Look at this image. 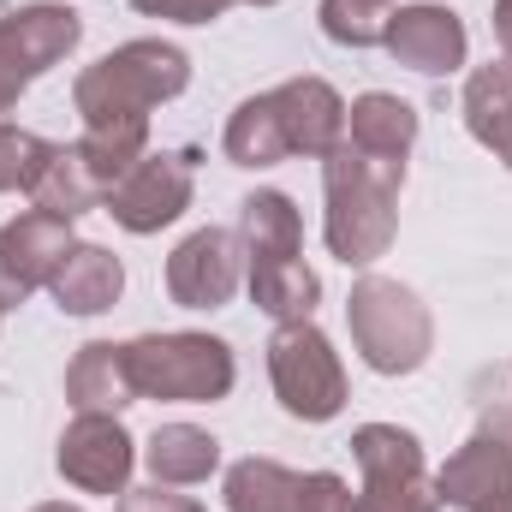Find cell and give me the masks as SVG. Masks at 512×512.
<instances>
[{"mask_svg": "<svg viewBox=\"0 0 512 512\" xmlns=\"http://www.w3.org/2000/svg\"><path fill=\"white\" fill-rule=\"evenodd\" d=\"M185 84H191V54L173 42H155V36L126 42V48H114L78 72L72 102L84 120V149L114 173V185L126 179L131 161H143L149 114L161 102H173Z\"/></svg>", "mask_w": 512, "mask_h": 512, "instance_id": "1", "label": "cell"}, {"mask_svg": "<svg viewBox=\"0 0 512 512\" xmlns=\"http://www.w3.org/2000/svg\"><path fill=\"white\" fill-rule=\"evenodd\" d=\"M399 185L405 173L382 167L370 155H358L352 143H340L334 155H322V191H328V251L346 268H370L376 256H387L393 233H399Z\"/></svg>", "mask_w": 512, "mask_h": 512, "instance_id": "2", "label": "cell"}, {"mask_svg": "<svg viewBox=\"0 0 512 512\" xmlns=\"http://www.w3.org/2000/svg\"><path fill=\"white\" fill-rule=\"evenodd\" d=\"M346 328H352V346L358 358L376 370V376H411L429 364V346H435V322L423 310V298L399 280L382 274H364L346 298Z\"/></svg>", "mask_w": 512, "mask_h": 512, "instance_id": "3", "label": "cell"}, {"mask_svg": "<svg viewBox=\"0 0 512 512\" xmlns=\"http://www.w3.org/2000/svg\"><path fill=\"white\" fill-rule=\"evenodd\" d=\"M137 399H173V405H215L239 382L233 346L215 334H143L126 346Z\"/></svg>", "mask_w": 512, "mask_h": 512, "instance_id": "4", "label": "cell"}, {"mask_svg": "<svg viewBox=\"0 0 512 512\" xmlns=\"http://www.w3.org/2000/svg\"><path fill=\"white\" fill-rule=\"evenodd\" d=\"M268 382L274 399L286 405V417L298 423H328L346 411V370L334 340L316 322H286L268 340Z\"/></svg>", "mask_w": 512, "mask_h": 512, "instance_id": "5", "label": "cell"}, {"mask_svg": "<svg viewBox=\"0 0 512 512\" xmlns=\"http://www.w3.org/2000/svg\"><path fill=\"white\" fill-rule=\"evenodd\" d=\"M78 42H84V18H78L72 6L42 0V6L6 12V18H0V114H12L18 96H24L42 72H54Z\"/></svg>", "mask_w": 512, "mask_h": 512, "instance_id": "6", "label": "cell"}, {"mask_svg": "<svg viewBox=\"0 0 512 512\" xmlns=\"http://www.w3.org/2000/svg\"><path fill=\"white\" fill-rule=\"evenodd\" d=\"M441 507L459 512H512V411L489 405L483 429L435 471Z\"/></svg>", "mask_w": 512, "mask_h": 512, "instance_id": "7", "label": "cell"}, {"mask_svg": "<svg viewBox=\"0 0 512 512\" xmlns=\"http://www.w3.org/2000/svg\"><path fill=\"white\" fill-rule=\"evenodd\" d=\"M191 149H161V155H143V161H131L126 179L108 191V215L126 227V233H161V227H173L185 209H191Z\"/></svg>", "mask_w": 512, "mask_h": 512, "instance_id": "8", "label": "cell"}, {"mask_svg": "<svg viewBox=\"0 0 512 512\" xmlns=\"http://www.w3.org/2000/svg\"><path fill=\"white\" fill-rule=\"evenodd\" d=\"M72 221L48 215V209H24L18 221L0 227V310H18L36 286H48L60 274V262L72 251Z\"/></svg>", "mask_w": 512, "mask_h": 512, "instance_id": "9", "label": "cell"}, {"mask_svg": "<svg viewBox=\"0 0 512 512\" xmlns=\"http://www.w3.org/2000/svg\"><path fill=\"white\" fill-rule=\"evenodd\" d=\"M131 465H137V447H131L120 417L78 411L72 429L60 435V477L84 495H126Z\"/></svg>", "mask_w": 512, "mask_h": 512, "instance_id": "10", "label": "cell"}, {"mask_svg": "<svg viewBox=\"0 0 512 512\" xmlns=\"http://www.w3.org/2000/svg\"><path fill=\"white\" fill-rule=\"evenodd\" d=\"M239 274H245V245L221 227H203L167 256V298L179 310H221L239 292Z\"/></svg>", "mask_w": 512, "mask_h": 512, "instance_id": "11", "label": "cell"}, {"mask_svg": "<svg viewBox=\"0 0 512 512\" xmlns=\"http://www.w3.org/2000/svg\"><path fill=\"white\" fill-rule=\"evenodd\" d=\"M382 42H387V54H393L399 66H411V72H423V78L459 72V66H465V48H471L459 12L429 6V0H423V6H399V12L387 18Z\"/></svg>", "mask_w": 512, "mask_h": 512, "instance_id": "12", "label": "cell"}, {"mask_svg": "<svg viewBox=\"0 0 512 512\" xmlns=\"http://www.w3.org/2000/svg\"><path fill=\"white\" fill-rule=\"evenodd\" d=\"M274 108H280V126L292 137V155H334L346 143V102L328 78H286L274 90Z\"/></svg>", "mask_w": 512, "mask_h": 512, "instance_id": "13", "label": "cell"}, {"mask_svg": "<svg viewBox=\"0 0 512 512\" xmlns=\"http://www.w3.org/2000/svg\"><path fill=\"white\" fill-rule=\"evenodd\" d=\"M108 191H114V173L84 149V137L78 143H54L42 173L30 179V203L48 209V215H66V221H78L84 209L108 203Z\"/></svg>", "mask_w": 512, "mask_h": 512, "instance_id": "14", "label": "cell"}, {"mask_svg": "<svg viewBox=\"0 0 512 512\" xmlns=\"http://www.w3.org/2000/svg\"><path fill=\"white\" fill-rule=\"evenodd\" d=\"M346 143L358 155H370V161L405 173V155L417 143V108L399 102V96H387V90H370V96H358L346 108Z\"/></svg>", "mask_w": 512, "mask_h": 512, "instance_id": "15", "label": "cell"}, {"mask_svg": "<svg viewBox=\"0 0 512 512\" xmlns=\"http://www.w3.org/2000/svg\"><path fill=\"white\" fill-rule=\"evenodd\" d=\"M66 399H72L78 411L120 417L131 399H137L126 346H114V340H90V346H78V358H72V370H66Z\"/></svg>", "mask_w": 512, "mask_h": 512, "instance_id": "16", "label": "cell"}, {"mask_svg": "<svg viewBox=\"0 0 512 512\" xmlns=\"http://www.w3.org/2000/svg\"><path fill=\"white\" fill-rule=\"evenodd\" d=\"M48 286H54V304H60L66 316H102V310L120 304L126 268H120V256L102 251V245H72L66 262H60V274H54Z\"/></svg>", "mask_w": 512, "mask_h": 512, "instance_id": "17", "label": "cell"}, {"mask_svg": "<svg viewBox=\"0 0 512 512\" xmlns=\"http://www.w3.org/2000/svg\"><path fill=\"white\" fill-rule=\"evenodd\" d=\"M143 465H149V477L167 483V489H197V483L215 477L221 441H215L209 429H197V423H161V429L149 435V447H143Z\"/></svg>", "mask_w": 512, "mask_h": 512, "instance_id": "18", "label": "cell"}, {"mask_svg": "<svg viewBox=\"0 0 512 512\" xmlns=\"http://www.w3.org/2000/svg\"><path fill=\"white\" fill-rule=\"evenodd\" d=\"M239 233H245V268L304 256V221L286 191H251L239 203Z\"/></svg>", "mask_w": 512, "mask_h": 512, "instance_id": "19", "label": "cell"}, {"mask_svg": "<svg viewBox=\"0 0 512 512\" xmlns=\"http://www.w3.org/2000/svg\"><path fill=\"white\" fill-rule=\"evenodd\" d=\"M465 126L501 161L512 155V60H489L465 84Z\"/></svg>", "mask_w": 512, "mask_h": 512, "instance_id": "20", "label": "cell"}, {"mask_svg": "<svg viewBox=\"0 0 512 512\" xmlns=\"http://www.w3.org/2000/svg\"><path fill=\"white\" fill-rule=\"evenodd\" d=\"M286 155H292V137L280 126L274 90L239 102L233 120H227V161H233V167H274V161H286Z\"/></svg>", "mask_w": 512, "mask_h": 512, "instance_id": "21", "label": "cell"}, {"mask_svg": "<svg viewBox=\"0 0 512 512\" xmlns=\"http://www.w3.org/2000/svg\"><path fill=\"white\" fill-rule=\"evenodd\" d=\"M316 298H322V280L304 268V256L251 268V304L262 316H274L280 328H286V322H310V316H316Z\"/></svg>", "mask_w": 512, "mask_h": 512, "instance_id": "22", "label": "cell"}, {"mask_svg": "<svg viewBox=\"0 0 512 512\" xmlns=\"http://www.w3.org/2000/svg\"><path fill=\"white\" fill-rule=\"evenodd\" d=\"M227 512H304L298 471H286L280 459H239L227 471Z\"/></svg>", "mask_w": 512, "mask_h": 512, "instance_id": "23", "label": "cell"}, {"mask_svg": "<svg viewBox=\"0 0 512 512\" xmlns=\"http://www.w3.org/2000/svg\"><path fill=\"white\" fill-rule=\"evenodd\" d=\"M352 459L364 477H411L423 471V441L399 423H364L352 435Z\"/></svg>", "mask_w": 512, "mask_h": 512, "instance_id": "24", "label": "cell"}, {"mask_svg": "<svg viewBox=\"0 0 512 512\" xmlns=\"http://www.w3.org/2000/svg\"><path fill=\"white\" fill-rule=\"evenodd\" d=\"M316 18H322L328 42H340V48H370V42H382L393 6H382V0H322Z\"/></svg>", "mask_w": 512, "mask_h": 512, "instance_id": "25", "label": "cell"}, {"mask_svg": "<svg viewBox=\"0 0 512 512\" xmlns=\"http://www.w3.org/2000/svg\"><path fill=\"white\" fill-rule=\"evenodd\" d=\"M358 512H441V495H435V477L429 471H411V477H364Z\"/></svg>", "mask_w": 512, "mask_h": 512, "instance_id": "26", "label": "cell"}, {"mask_svg": "<svg viewBox=\"0 0 512 512\" xmlns=\"http://www.w3.org/2000/svg\"><path fill=\"white\" fill-rule=\"evenodd\" d=\"M48 137H36V131H18L0 120V191H30V179L42 173V161H48Z\"/></svg>", "mask_w": 512, "mask_h": 512, "instance_id": "27", "label": "cell"}, {"mask_svg": "<svg viewBox=\"0 0 512 512\" xmlns=\"http://www.w3.org/2000/svg\"><path fill=\"white\" fill-rule=\"evenodd\" d=\"M298 507L304 512H358V495H352L346 477H334V471H310V477H298Z\"/></svg>", "mask_w": 512, "mask_h": 512, "instance_id": "28", "label": "cell"}, {"mask_svg": "<svg viewBox=\"0 0 512 512\" xmlns=\"http://www.w3.org/2000/svg\"><path fill=\"white\" fill-rule=\"evenodd\" d=\"M143 18H173V24H209V18H221L233 0H131Z\"/></svg>", "mask_w": 512, "mask_h": 512, "instance_id": "29", "label": "cell"}, {"mask_svg": "<svg viewBox=\"0 0 512 512\" xmlns=\"http://www.w3.org/2000/svg\"><path fill=\"white\" fill-rule=\"evenodd\" d=\"M120 512H203V507L185 501V495H167V483H155V489H126Z\"/></svg>", "mask_w": 512, "mask_h": 512, "instance_id": "30", "label": "cell"}, {"mask_svg": "<svg viewBox=\"0 0 512 512\" xmlns=\"http://www.w3.org/2000/svg\"><path fill=\"white\" fill-rule=\"evenodd\" d=\"M495 36H501V48L512 60V0H495Z\"/></svg>", "mask_w": 512, "mask_h": 512, "instance_id": "31", "label": "cell"}, {"mask_svg": "<svg viewBox=\"0 0 512 512\" xmlns=\"http://www.w3.org/2000/svg\"><path fill=\"white\" fill-rule=\"evenodd\" d=\"M36 512H84V507H66V501H48V507H36Z\"/></svg>", "mask_w": 512, "mask_h": 512, "instance_id": "32", "label": "cell"}, {"mask_svg": "<svg viewBox=\"0 0 512 512\" xmlns=\"http://www.w3.org/2000/svg\"><path fill=\"white\" fill-rule=\"evenodd\" d=\"M233 6H239V0H233ZM251 6H274V0H251Z\"/></svg>", "mask_w": 512, "mask_h": 512, "instance_id": "33", "label": "cell"}, {"mask_svg": "<svg viewBox=\"0 0 512 512\" xmlns=\"http://www.w3.org/2000/svg\"><path fill=\"white\" fill-rule=\"evenodd\" d=\"M507 167H512V155H507Z\"/></svg>", "mask_w": 512, "mask_h": 512, "instance_id": "34", "label": "cell"}, {"mask_svg": "<svg viewBox=\"0 0 512 512\" xmlns=\"http://www.w3.org/2000/svg\"><path fill=\"white\" fill-rule=\"evenodd\" d=\"M507 411H512V399H507Z\"/></svg>", "mask_w": 512, "mask_h": 512, "instance_id": "35", "label": "cell"}, {"mask_svg": "<svg viewBox=\"0 0 512 512\" xmlns=\"http://www.w3.org/2000/svg\"><path fill=\"white\" fill-rule=\"evenodd\" d=\"M0 316H6V310H0Z\"/></svg>", "mask_w": 512, "mask_h": 512, "instance_id": "36", "label": "cell"}, {"mask_svg": "<svg viewBox=\"0 0 512 512\" xmlns=\"http://www.w3.org/2000/svg\"><path fill=\"white\" fill-rule=\"evenodd\" d=\"M382 6H387V0H382Z\"/></svg>", "mask_w": 512, "mask_h": 512, "instance_id": "37", "label": "cell"}]
</instances>
